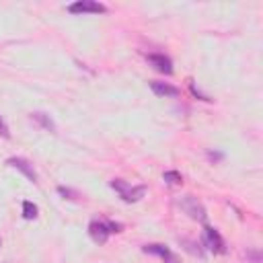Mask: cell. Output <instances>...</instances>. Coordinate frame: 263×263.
I'll return each instance as SVG.
<instances>
[{
    "mask_svg": "<svg viewBox=\"0 0 263 263\" xmlns=\"http://www.w3.org/2000/svg\"><path fill=\"white\" fill-rule=\"evenodd\" d=\"M109 185L119 193V197H121L125 203H136V201H140V199L146 195V187H144V185H129V183L123 181V179H113Z\"/></svg>",
    "mask_w": 263,
    "mask_h": 263,
    "instance_id": "6da1fadb",
    "label": "cell"
},
{
    "mask_svg": "<svg viewBox=\"0 0 263 263\" xmlns=\"http://www.w3.org/2000/svg\"><path fill=\"white\" fill-rule=\"evenodd\" d=\"M179 205H181V210L189 216V218H193V220H197V222H205V208L201 205V201H197V197H193V195H183L181 199H179Z\"/></svg>",
    "mask_w": 263,
    "mask_h": 263,
    "instance_id": "7a4b0ae2",
    "label": "cell"
},
{
    "mask_svg": "<svg viewBox=\"0 0 263 263\" xmlns=\"http://www.w3.org/2000/svg\"><path fill=\"white\" fill-rule=\"evenodd\" d=\"M68 12H72V14H101V12H107V6L97 2V0H76L74 4L68 6Z\"/></svg>",
    "mask_w": 263,
    "mask_h": 263,
    "instance_id": "3957f363",
    "label": "cell"
},
{
    "mask_svg": "<svg viewBox=\"0 0 263 263\" xmlns=\"http://www.w3.org/2000/svg\"><path fill=\"white\" fill-rule=\"evenodd\" d=\"M203 242H205V247H208L210 251H214V253H220V255L226 253V242H224V238H222L220 232H218L216 228H212V226H205V228H203Z\"/></svg>",
    "mask_w": 263,
    "mask_h": 263,
    "instance_id": "277c9868",
    "label": "cell"
},
{
    "mask_svg": "<svg viewBox=\"0 0 263 263\" xmlns=\"http://www.w3.org/2000/svg\"><path fill=\"white\" fill-rule=\"evenodd\" d=\"M6 164L12 166V168H16V171H21L31 183H37V173H35L33 164H31L27 158H23V156H10V158L6 160Z\"/></svg>",
    "mask_w": 263,
    "mask_h": 263,
    "instance_id": "5b68a950",
    "label": "cell"
},
{
    "mask_svg": "<svg viewBox=\"0 0 263 263\" xmlns=\"http://www.w3.org/2000/svg\"><path fill=\"white\" fill-rule=\"evenodd\" d=\"M88 234H90V238H92L95 242L105 245L107 238H109V234H111V230H109V224H107V222L92 220V222L88 224Z\"/></svg>",
    "mask_w": 263,
    "mask_h": 263,
    "instance_id": "8992f818",
    "label": "cell"
},
{
    "mask_svg": "<svg viewBox=\"0 0 263 263\" xmlns=\"http://www.w3.org/2000/svg\"><path fill=\"white\" fill-rule=\"evenodd\" d=\"M148 64H150L156 72L173 74V62H171V58L164 55V53H150V55H148Z\"/></svg>",
    "mask_w": 263,
    "mask_h": 263,
    "instance_id": "52a82bcc",
    "label": "cell"
},
{
    "mask_svg": "<svg viewBox=\"0 0 263 263\" xmlns=\"http://www.w3.org/2000/svg\"><path fill=\"white\" fill-rule=\"evenodd\" d=\"M150 88L154 95L158 97H179V88L168 84V82H160V80H152L150 82Z\"/></svg>",
    "mask_w": 263,
    "mask_h": 263,
    "instance_id": "ba28073f",
    "label": "cell"
},
{
    "mask_svg": "<svg viewBox=\"0 0 263 263\" xmlns=\"http://www.w3.org/2000/svg\"><path fill=\"white\" fill-rule=\"evenodd\" d=\"M31 119H35L43 129L55 132V123H53V119L49 117V113H45V111H35V113H31Z\"/></svg>",
    "mask_w": 263,
    "mask_h": 263,
    "instance_id": "9c48e42d",
    "label": "cell"
},
{
    "mask_svg": "<svg viewBox=\"0 0 263 263\" xmlns=\"http://www.w3.org/2000/svg\"><path fill=\"white\" fill-rule=\"evenodd\" d=\"M144 253H150V255H158L160 259H166V257L171 255L168 247H164V245H146V247H144Z\"/></svg>",
    "mask_w": 263,
    "mask_h": 263,
    "instance_id": "30bf717a",
    "label": "cell"
},
{
    "mask_svg": "<svg viewBox=\"0 0 263 263\" xmlns=\"http://www.w3.org/2000/svg\"><path fill=\"white\" fill-rule=\"evenodd\" d=\"M39 216V208L33 201H23V218L25 220H35Z\"/></svg>",
    "mask_w": 263,
    "mask_h": 263,
    "instance_id": "8fae6325",
    "label": "cell"
},
{
    "mask_svg": "<svg viewBox=\"0 0 263 263\" xmlns=\"http://www.w3.org/2000/svg\"><path fill=\"white\" fill-rule=\"evenodd\" d=\"M162 181H164L166 185H181V183H183V177H181L179 171H166V173L162 175Z\"/></svg>",
    "mask_w": 263,
    "mask_h": 263,
    "instance_id": "7c38bea8",
    "label": "cell"
},
{
    "mask_svg": "<svg viewBox=\"0 0 263 263\" xmlns=\"http://www.w3.org/2000/svg\"><path fill=\"white\" fill-rule=\"evenodd\" d=\"M58 193L64 195L66 199H78V197H80V193L74 191V189H70V187H58Z\"/></svg>",
    "mask_w": 263,
    "mask_h": 263,
    "instance_id": "4fadbf2b",
    "label": "cell"
},
{
    "mask_svg": "<svg viewBox=\"0 0 263 263\" xmlns=\"http://www.w3.org/2000/svg\"><path fill=\"white\" fill-rule=\"evenodd\" d=\"M245 257H247L251 263H261V253H259L257 249H255V251H247Z\"/></svg>",
    "mask_w": 263,
    "mask_h": 263,
    "instance_id": "5bb4252c",
    "label": "cell"
},
{
    "mask_svg": "<svg viewBox=\"0 0 263 263\" xmlns=\"http://www.w3.org/2000/svg\"><path fill=\"white\" fill-rule=\"evenodd\" d=\"M0 136H2V138H10V134H8V127H6V123L2 121V117H0Z\"/></svg>",
    "mask_w": 263,
    "mask_h": 263,
    "instance_id": "9a60e30c",
    "label": "cell"
},
{
    "mask_svg": "<svg viewBox=\"0 0 263 263\" xmlns=\"http://www.w3.org/2000/svg\"><path fill=\"white\" fill-rule=\"evenodd\" d=\"M164 263H181V261H179V259H177V257H175V255L171 253V255H168V257L164 259Z\"/></svg>",
    "mask_w": 263,
    "mask_h": 263,
    "instance_id": "2e32d148",
    "label": "cell"
},
{
    "mask_svg": "<svg viewBox=\"0 0 263 263\" xmlns=\"http://www.w3.org/2000/svg\"><path fill=\"white\" fill-rule=\"evenodd\" d=\"M210 158H212V160H220V158H222V154H220V152H216V154H214V152H210Z\"/></svg>",
    "mask_w": 263,
    "mask_h": 263,
    "instance_id": "e0dca14e",
    "label": "cell"
},
{
    "mask_svg": "<svg viewBox=\"0 0 263 263\" xmlns=\"http://www.w3.org/2000/svg\"><path fill=\"white\" fill-rule=\"evenodd\" d=\"M0 247H2V240H0Z\"/></svg>",
    "mask_w": 263,
    "mask_h": 263,
    "instance_id": "ac0fdd59",
    "label": "cell"
}]
</instances>
